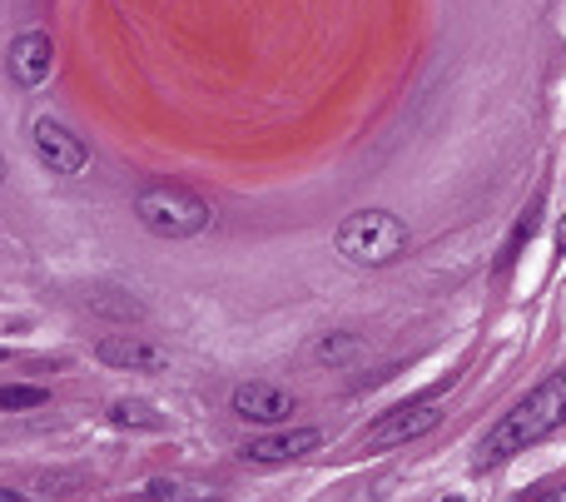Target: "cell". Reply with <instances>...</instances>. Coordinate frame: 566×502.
Here are the masks:
<instances>
[{
    "label": "cell",
    "instance_id": "cell-9",
    "mask_svg": "<svg viewBox=\"0 0 566 502\" xmlns=\"http://www.w3.org/2000/svg\"><path fill=\"white\" fill-rule=\"evenodd\" d=\"M234 414L244 423H283L293 414V394L279 384H244L234 388Z\"/></svg>",
    "mask_w": 566,
    "mask_h": 502
},
{
    "label": "cell",
    "instance_id": "cell-5",
    "mask_svg": "<svg viewBox=\"0 0 566 502\" xmlns=\"http://www.w3.org/2000/svg\"><path fill=\"white\" fill-rule=\"evenodd\" d=\"M438 423H442V408L432 404V398H422V404H402V408H392V414H382L378 423L363 433V448L382 453V448H398V443H412V438L432 433Z\"/></svg>",
    "mask_w": 566,
    "mask_h": 502
},
{
    "label": "cell",
    "instance_id": "cell-2",
    "mask_svg": "<svg viewBox=\"0 0 566 502\" xmlns=\"http://www.w3.org/2000/svg\"><path fill=\"white\" fill-rule=\"evenodd\" d=\"M333 244H338V254L348 259V264L382 269L408 249V224H402L398 215H388V209H358V215H348L338 224Z\"/></svg>",
    "mask_w": 566,
    "mask_h": 502
},
{
    "label": "cell",
    "instance_id": "cell-11",
    "mask_svg": "<svg viewBox=\"0 0 566 502\" xmlns=\"http://www.w3.org/2000/svg\"><path fill=\"white\" fill-rule=\"evenodd\" d=\"M149 498L155 502H219L209 488L189 483V478H155V483H149Z\"/></svg>",
    "mask_w": 566,
    "mask_h": 502
},
{
    "label": "cell",
    "instance_id": "cell-12",
    "mask_svg": "<svg viewBox=\"0 0 566 502\" xmlns=\"http://www.w3.org/2000/svg\"><path fill=\"white\" fill-rule=\"evenodd\" d=\"M109 423L115 428H159V414L149 404H129V398H119V404H109Z\"/></svg>",
    "mask_w": 566,
    "mask_h": 502
},
{
    "label": "cell",
    "instance_id": "cell-19",
    "mask_svg": "<svg viewBox=\"0 0 566 502\" xmlns=\"http://www.w3.org/2000/svg\"><path fill=\"white\" fill-rule=\"evenodd\" d=\"M0 364H6V348H0Z\"/></svg>",
    "mask_w": 566,
    "mask_h": 502
},
{
    "label": "cell",
    "instance_id": "cell-14",
    "mask_svg": "<svg viewBox=\"0 0 566 502\" xmlns=\"http://www.w3.org/2000/svg\"><path fill=\"white\" fill-rule=\"evenodd\" d=\"M522 502H566V478H552V483H542V488H532Z\"/></svg>",
    "mask_w": 566,
    "mask_h": 502
},
{
    "label": "cell",
    "instance_id": "cell-6",
    "mask_svg": "<svg viewBox=\"0 0 566 502\" xmlns=\"http://www.w3.org/2000/svg\"><path fill=\"white\" fill-rule=\"evenodd\" d=\"M50 70H55V40H50L45 30H25V35L10 40V80H15L20 90L45 85Z\"/></svg>",
    "mask_w": 566,
    "mask_h": 502
},
{
    "label": "cell",
    "instance_id": "cell-1",
    "mask_svg": "<svg viewBox=\"0 0 566 502\" xmlns=\"http://www.w3.org/2000/svg\"><path fill=\"white\" fill-rule=\"evenodd\" d=\"M566 423V368L547 374L512 414H502L482 438V463H507V458L527 453L532 443H542L547 433H557Z\"/></svg>",
    "mask_w": 566,
    "mask_h": 502
},
{
    "label": "cell",
    "instance_id": "cell-10",
    "mask_svg": "<svg viewBox=\"0 0 566 502\" xmlns=\"http://www.w3.org/2000/svg\"><path fill=\"white\" fill-rule=\"evenodd\" d=\"M363 354V338L358 334H323V338H313L308 344V364H328V368H338V364H348V358H358Z\"/></svg>",
    "mask_w": 566,
    "mask_h": 502
},
{
    "label": "cell",
    "instance_id": "cell-13",
    "mask_svg": "<svg viewBox=\"0 0 566 502\" xmlns=\"http://www.w3.org/2000/svg\"><path fill=\"white\" fill-rule=\"evenodd\" d=\"M40 404H45V388H25V384L0 388V408H40Z\"/></svg>",
    "mask_w": 566,
    "mask_h": 502
},
{
    "label": "cell",
    "instance_id": "cell-17",
    "mask_svg": "<svg viewBox=\"0 0 566 502\" xmlns=\"http://www.w3.org/2000/svg\"><path fill=\"white\" fill-rule=\"evenodd\" d=\"M0 179H6V159H0Z\"/></svg>",
    "mask_w": 566,
    "mask_h": 502
},
{
    "label": "cell",
    "instance_id": "cell-18",
    "mask_svg": "<svg viewBox=\"0 0 566 502\" xmlns=\"http://www.w3.org/2000/svg\"><path fill=\"white\" fill-rule=\"evenodd\" d=\"M442 502H462V498H442Z\"/></svg>",
    "mask_w": 566,
    "mask_h": 502
},
{
    "label": "cell",
    "instance_id": "cell-3",
    "mask_svg": "<svg viewBox=\"0 0 566 502\" xmlns=\"http://www.w3.org/2000/svg\"><path fill=\"white\" fill-rule=\"evenodd\" d=\"M135 215L159 239H195L214 224V209L185 185H145L135 195Z\"/></svg>",
    "mask_w": 566,
    "mask_h": 502
},
{
    "label": "cell",
    "instance_id": "cell-15",
    "mask_svg": "<svg viewBox=\"0 0 566 502\" xmlns=\"http://www.w3.org/2000/svg\"><path fill=\"white\" fill-rule=\"evenodd\" d=\"M0 502H30L25 493H6V488H0Z\"/></svg>",
    "mask_w": 566,
    "mask_h": 502
},
{
    "label": "cell",
    "instance_id": "cell-16",
    "mask_svg": "<svg viewBox=\"0 0 566 502\" xmlns=\"http://www.w3.org/2000/svg\"><path fill=\"white\" fill-rule=\"evenodd\" d=\"M557 249H566V215H562V229H557Z\"/></svg>",
    "mask_w": 566,
    "mask_h": 502
},
{
    "label": "cell",
    "instance_id": "cell-8",
    "mask_svg": "<svg viewBox=\"0 0 566 502\" xmlns=\"http://www.w3.org/2000/svg\"><path fill=\"white\" fill-rule=\"evenodd\" d=\"M323 448V433L318 428H289V433H269V438H254L244 443V458L249 463H298V458L318 453Z\"/></svg>",
    "mask_w": 566,
    "mask_h": 502
},
{
    "label": "cell",
    "instance_id": "cell-7",
    "mask_svg": "<svg viewBox=\"0 0 566 502\" xmlns=\"http://www.w3.org/2000/svg\"><path fill=\"white\" fill-rule=\"evenodd\" d=\"M95 358H99V364H109V368H125V374H159V368L169 364L165 348L149 344V338H139V334H109V338H99Z\"/></svg>",
    "mask_w": 566,
    "mask_h": 502
},
{
    "label": "cell",
    "instance_id": "cell-4",
    "mask_svg": "<svg viewBox=\"0 0 566 502\" xmlns=\"http://www.w3.org/2000/svg\"><path fill=\"white\" fill-rule=\"evenodd\" d=\"M30 145H35V159L50 169V175H80L90 165V145L60 119H35L30 125Z\"/></svg>",
    "mask_w": 566,
    "mask_h": 502
}]
</instances>
